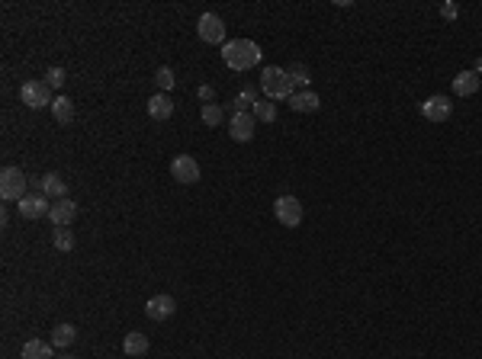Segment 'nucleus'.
<instances>
[{
  "label": "nucleus",
  "mask_w": 482,
  "mask_h": 359,
  "mask_svg": "<svg viewBox=\"0 0 482 359\" xmlns=\"http://www.w3.org/2000/svg\"><path fill=\"white\" fill-rule=\"evenodd\" d=\"M75 218H77L75 199H58V203L48 209V221H52L55 228H68V225H75Z\"/></svg>",
  "instance_id": "nucleus-10"
},
{
  "label": "nucleus",
  "mask_w": 482,
  "mask_h": 359,
  "mask_svg": "<svg viewBox=\"0 0 482 359\" xmlns=\"http://www.w3.org/2000/svg\"><path fill=\"white\" fill-rule=\"evenodd\" d=\"M148 116L151 119H158V122L171 119V116H174V100H171L167 93H155V96L148 100Z\"/></svg>",
  "instance_id": "nucleus-14"
},
{
  "label": "nucleus",
  "mask_w": 482,
  "mask_h": 359,
  "mask_svg": "<svg viewBox=\"0 0 482 359\" xmlns=\"http://www.w3.org/2000/svg\"><path fill=\"white\" fill-rule=\"evenodd\" d=\"M55 250H61V254H71V250H75V231L55 228Z\"/></svg>",
  "instance_id": "nucleus-23"
},
{
  "label": "nucleus",
  "mask_w": 482,
  "mask_h": 359,
  "mask_svg": "<svg viewBox=\"0 0 482 359\" xmlns=\"http://www.w3.org/2000/svg\"><path fill=\"white\" fill-rule=\"evenodd\" d=\"M148 334H142V331H129L126 334V340H122V353H126V356H145V353H148Z\"/></svg>",
  "instance_id": "nucleus-13"
},
{
  "label": "nucleus",
  "mask_w": 482,
  "mask_h": 359,
  "mask_svg": "<svg viewBox=\"0 0 482 359\" xmlns=\"http://www.w3.org/2000/svg\"><path fill=\"white\" fill-rule=\"evenodd\" d=\"M200 119H203V125H209V129H215V125H222L225 112L219 103H206L203 110H200Z\"/></svg>",
  "instance_id": "nucleus-21"
},
{
  "label": "nucleus",
  "mask_w": 482,
  "mask_h": 359,
  "mask_svg": "<svg viewBox=\"0 0 482 359\" xmlns=\"http://www.w3.org/2000/svg\"><path fill=\"white\" fill-rule=\"evenodd\" d=\"M289 106L296 112H318V106H322V100H318V93L312 90H299L289 96Z\"/></svg>",
  "instance_id": "nucleus-17"
},
{
  "label": "nucleus",
  "mask_w": 482,
  "mask_h": 359,
  "mask_svg": "<svg viewBox=\"0 0 482 359\" xmlns=\"http://www.w3.org/2000/svg\"><path fill=\"white\" fill-rule=\"evenodd\" d=\"M55 347L52 340H26L23 350H19V359H55Z\"/></svg>",
  "instance_id": "nucleus-15"
},
{
  "label": "nucleus",
  "mask_w": 482,
  "mask_h": 359,
  "mask_svg": "<svg viewBox=\"0 0 482 359\" xmlns=\"http://www.w3.org/2000/svg\"><path fill=\"white\" fill-rule=\"evenodd\" d=\"M39 193L42 196H55V199H65V180L58 174H46L39 180Z\"/></svg>",
  "instance_id": "nucleus-18"
},
{
  "label": "nucleus",
  "mask_w": 482,
  "mask_h": 359,
  "mask_svg": "<svg viewBox=\"0 0 482 359\" xmlns=\"http://www.w3.org/2000/svg\"><path fill=\"white\" fill-rule=\"evenodd\" d=\"M273 215L283 228H296V225H302V203L296 196H280L273 203Z\"/></svg>",
  "instance_id": "nucleus-5"
},
{
  "label": "nucleus",
  "mask_w": 482,
  "mask_h": 359,
  "mask_svg": "<svg viewBox=\"0 0 482 359\" xmlns=\"http://www.w3.org/2000/svg\"><path fill=\"white\" fill-rule=\"evenodd\" d=\"M174 311H177L174 295H151L148 305H145L148 321H167V318H174Z\"/></svg>",
  "instance_id": "nucleus-8"
},
{
  "label": "nucleus",
  "mask_w": 482,
  "mask_h": 359,
  "mask_svg": "<svg viewBox=\"0 0 482 359\" xmlns=\"http://www.w3.org/2000/svg\"><path fill=\"white\" fill-rule=\"evenodd\" d=\"M479 90V74L476 71H460L454 77V93L456 96H473Z\"/></svg>",
  "instance_id": "nucleus-16"
},
{
  "label": "nucleus",
  "mask_w": 482,
  "mask_h": 359,
  "mask_svg": "<svg viewBox=\"0 0 482 359\" xmlns=\"http://www.w3.org/2000/svg\"><path fill=\"white\" fill-rule=\"evenodd\" d=\"M222 61L232 71H251V68L260 61V48L258 42H251V39H232V42H225L222 48Z\"/></svg>",
  "instance_id": "nucleus-1"
},
{
  "label": "nucleus",
  "mask_w": 482,
  "mask_h": 359,
  "mask_svg": "<svg viewBox=\"0 0 482 359\" xmlns=\"http://www.w3.org/2000/svg\"><path fill=\"white\" fill-rule=\"evenodd\" d=\"M0 196L7 199V203H19V199H26V174L19 170V167H3L0 170Z\"/></svg>",
  "instance_id": "nucleus-3"
},
{
  "label": "nucleus",
  "mask_w": 482,
  "mask_h": 359,
  "mask_svg": "<svg viewBox=\"0 0 482 359\" xmlns=\"http://www.w3.org/2000/svg\"><path fill=\"white\" fill-rule=\"evenodd\" d=\"M19 100L26 103L29 110H46L55 103V96H52V87L46 81H26L19 87Z\"/></svg>",
  "instance_id": "nucleus-4"
},
{
  "label": "nucleus",
  "mask_w": 482,
  "mask_h": 359,
  "mask_svg": "<svg viewBox=\"0 0 482 359\" xmlns=\"http://www.w3.org/2000/svg\"><path fill=\"white\" fill-rule=\"evenodd\" d=\"M52 116H55L58 125H68V122L75 119V103L68 100V96H55V103H52Z\"/></svg>",
  "instance_id": "nucleus-19"
},
{
  "label": "nucleus",
  "mask_w": 482,
  "mask_h": 359,
  "mask_svg": "<svg viewBox=\"0 0 482 359\" xmlns=\"http://www.w3.org/2000/svg\"><path fill=\"white\" fill-rule=\"evenodd\" d=\"M293 77L287 74V68H264V74H260V90L267 93V100H289L293 96Z\"/></svg>",
  "instance_id": "nucleus-2"
},
{
  "label": "nucleus",
  "mask_w": 482,
  "mask_h": 359,
  "mask_svg": "<svg viewBox=\"0 0 482 359\" xmlns=\"http://www.w3.org/2000/svg\"><path fill=\"white\" fill-rule=\"evenodd\" d=\"M287 74L293 77V83H306L309 81V68L306 65H289Z\"/></svg>",
  "instance_id": "nucleus-27"
},
{
  "label": "nucleus",
  "mask_w": 482,
  "mask_h": 359,
  "mask_svg": "<svg viewBox=\"0 0 482 359\" xmlns=\"http://www.w3.org/2000/svg\"><path fill=\"white\" fill-rule=\"evenodd\" d=\"M229 135L235 141H251L254 139V112H235L229 119Z\"/></svg>",
  "instance_id": "nucleus-12"
},
{
  "label": "nucleus",
  "mask_w": 482,
  "mask_h": 359,
  "mask_svg": "<svg viewBox=\"0 0 482 359\" xmlns=\"http://www.w3.org/2000/svg\"><path fill=\"white\" fill-rule=\"evenodd\" d=\"M75 340H77L75 324H58L55 331H52V347H61V350H68V347H71Z\"/></svg>",
  "instance_id": "nucleus-20"
},
{
  "label": "nucleus",
  "mask_w": 482,
  "mask_h": 359,
  "mask_svg": "<svg viewBox=\"0 0 482 359\" xmlns=\"http://www.w3.org/2000/svg\"><path fill=\"white\" fill-rule=\"evenodd\" d=\"M441 17H444V19H456V17H460V7H456V3H444V7H441Z\"/></svg>",
  "instance_id": "nucleus-29"
},
{
  "label": "nucleus",
  "mask_w": 482,
  "mask_h": 359,
  "mask_svg": "<svg viewBox=\"0 0 482 359\" xmlns=\"http://www.w3.org/2000/svg\"><path fill=\"white\" fill-rule=\"evenodd\" d=\"M65 81H68L65 68H48V74H46V83H48V87H52V90H61V87H65Z\"/></svg>",
  "instance_id": "nucleus-26"
},
{
  "label": "nucleus",
  "mask_w": 482,
  "mask_h": 359,
  "mask_svg": "<svg viewBox=\"0 0 482 359\" xmlns=\"http://www.w3.org/2000/svg\"><path fill=\"white\" fill-rule=\"evenodd\" d=\"M421 112H425V119L431 122H447L450 119V112H454V103H450V96H427L425 103H421Z\"/></svg>",
  "instance_id": "nucleus-9"
},
{
  "label": "nucleus",
  "mask_w": 482,
  "mask_h": 359,
  "mask_svg": "<svg viewBox=\"0 0 482 359\" xmlns=\"http://www.w3.org/2000/svg\"><path fill=\"white\" fill-rule=\"evenodd\" d=\"M196 96H200V100H206V103H213V100H215V90H213V87H209V83H200V90H196Z\"/></svg>",
  "instance_id": "nucleus-28"
},
{
  "label": "nucleus",
  "mask_w": 482,
  "mask_h": 359,
  "mask_svg": "<svg viewBox=\"0 0 482 359\" xmlns=\"http://www.w3.org/2000/svg\"><path fill=\"white\" fill-rule=\"evenodd\" d=\"M254 103H258L254 90H244V93H238V96H235L232 110H235V112H251V110H254Z\"/></svg>",
  "instance_id": "nucleus-25"
},
{
  "label": "nucleus",
  "mask_w": 482,
  "mask_h": 359,
  "mask_svg": "<svg viewBox=\"0 0 482 359\" xmlns=\"http://www.w3.org/2000/svg\"><path fill=\"white\" fill-rule=\"evenodd\" d=\"M196 32H200L203 42L219 45V42H225V19L219 17V13H203L200 23H196Z\"/></svg>",
  "instance_id": "nucleus-6"
},
{
  "label": "nucleus",
  "mask_w": 482,
  "mask_h": 359,
  "mask_svg": "<svg viewBox=\"0 0 482 359\" xmlns=\"http://www.w3.org/2000/svg\"><path fill=\"white\" fill-rule=\"evenodd\" d=\"M55 359H77V356H71V353H65V356H55Z\"/></svg>",
  "instance_id": "nucleus-30"
},
{
  "label": "nucleus",
  "mask_w": 482,
  "mask_h": 359,
  "mask_svg": "<svg viewBox=\"0 0 482 359\" xmlns=\"http://www.w3.org/2000/svg\"><path fill=\"white\" fill-rule=\"evenodd\" d=\"M48 209H52V205H48V196H42V193H29L26 199H19V215L29 221L48 215Z\"/></svg>",
  "instance_id": "nucleus-11"
},
{
  "label": "nucleus",
  "mask_w": 482,
  "mask_h": 359,
  "mask_svg": "<svg viewBox=\"0 0 482 359\" xmlns=\"http://www.w3.org/2000/svg\"><path fill=\"white\" fill-rule=\"evenodd\" d=\"M254 119L258 122H273L277 119V106H273V100H258L254 103Z\"/></svg>",
  "instance_id": "nucleus-22"
},
{
  "label": "nucleus",
  "mask_w": 482,
  "mask_h": 359,
  "mask_svg": "<svg viewBox=\"0 0 482 359\" xmlns=\"http://www.w3.org/2000/svg\"><path fill=\"white\" fill-rule=\"evenodd\" d=\"M174 68H158L155 71V83H158V90L161 93H167V90H174Z\"/></svg>",
  "instance_id": "nucleus-24"
},
{
  "label": "nucleus",
  "mask_w": 482,
  "mask_h": 359,
  "mask_svg": "<svg viewBox=\"0 0 482 359\" xmlns=\"http://www.w3.org/2000/svg\"><path fill=\"white\" fill-rule=\"evenodd\" d=\"M171 176H174L177 183H200V164H196V157L190 154H177L174 161H171Z\"/></svg>",
  "instance_id": "nucleus-7"
}]
</instances>
